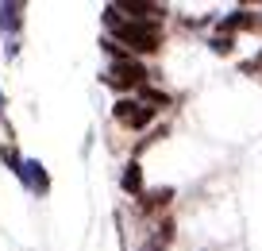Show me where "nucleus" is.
Instances as JSON below:
<instances>
[{
    "label": "nucleus",
    "mask_w": 262,
    "mask_h": 251,
    "mask_svg": "<svg viewBox=\"0 0 262 251\" xmlns=\"http://www.w3.org/2000/svg\"><path fill=\"white\" fill-rule=\"evenodd\" d=\"M104 24L108 31L116 35V43H127L131 50H158V39H162V31H158V24H139V20H123L120 8L116 4H108L104 8Z\"/></svg>",
    "instance_id": "f257e3e1"
},
{
    "label": "nucleus",
    "mask_w": 262,
    "mask_h": 251,
    "mask_svg": "<svg viewBox=\"0 0 262 251\" xmlns=\"http://www.w3.org/2000/svg\"><path fill=\"white\" fill-rule=\"evenodd\" d=\"M104 81H108V85H116V89H135V85H143V81H147V70H143V66L127 54V58H120V62L108 66Z\"/></svg>",
    "instance_id": "f03ea898"
},
{
    "label": "nucleus",
    "mask_w": 262,
    "mask_h": 251,
    "mask_svg": "<svg viewBox=\"0 0 262 251\" xmlns=\"http://www.w3.org/2000/svg\"><path fill=\"white\" fill-rule=\"evenodd\" d=\"M116 120L123 124V128H143V124H150V108L143 105V101H135V97H123V101H116Z\"/></svg>",
    "instance_id": "7ed1b4c3"
},
{
    "label": "nucleus",
    "mask_w": 262,
    "mask_h": 251,
    "mask_svg": "<svg viewBox=\"0 0 262 251\" xmlns=\"http://www.w3.org/2000/svg\"><path fill=\"white\" fill-rule=\"evenodd\" d=\"M19 178L27 182V189H31V194H47V189H50L47 170H42V162H35V159L24 162V174H19Z\"/></svg>",
    "instance_id": "20e7f679"
},
{
    "label": "nucleus",
    "mask_w": 262,
    "mask_h": 251,
    "mask_svg": "<svg viewBox=\"0 0 262 251\" xmlns=\"http://www.w3.org/2000/svg\"><path fill=\"white\" fill-rule=\"evenodd\" d=\"M116 8H123V12H135V20L139 24H158V20L166 16L158 4H139V0H123V4H116Z\"/></svg>",
    "instance_id": "39448f33"
},
{
    "label": "nucleus",
    "mask_w": 262,
    "mask_h": 251,
    "mask_svg": "<svg viewBox=\"0 0 262 251\" xmlns=\"http://www.w3.org/2000/svg\"><path fill=\"white\" fill-rule=\"evenodd\" d=\"M19 16H24V4H0V27L16 35L19 31Z\"/></svg>",
    "instance_id": "423d86ee"
},
{
    "label": "nucleus",
    "mask_w": 262,
    "mask_h": 251,
    "mask_svg": "<svg viewBox=\"0 0 262 251\" xmlns=\"http://www.w3.org/2000/svg\"><path fill=\"white\" fill-rule=\"evenodd\" d=\"M123 189H127V194H143V170H139V162H127V166H123Z\"/></svg>",
    "instance_id": "0eeeda50"
},
{
    "label": "nucleus",
    "mask_w": 262,
    "mask_h": 251,
    "mask_svg": "<svg viewBox=\"0 0 262 251\" xmlns=\"http://www.w3.org/2000/svg\"><path fill=\"white\" fill-rule=\"evenodd\" d=\"M143 105H147L150 108V112H155V108H166V105H170V101H166V93H158V89H143Z\"/></svg>",
    "instance_id": "6e6552de"
},
{
    "label": "nucleus",
    "mask_w": 262,
    "mask_h": 251,
    "mask_svg": "<svg viewBox=\"0 0 262 251\" xmlns=\"http://www.w3.org/2000/svg\"><path fill=\"white\" fill-rule=\"evenodd\" d=\"M0 155H4V162L12 166V174H24V159L16 155V147H8V143H4V147H0Z\"/></svg>",
    "instance_id": "1a4fd4ad"
},
{
    "label": "nucleus",
    "mask_w": 262,
    "mask_h": 251,
    "mask_svg": "<svg viewBox=\"0 0 262 251\" xmlns=\"http://www.w3.org/2000/svg\"><path fill=\"white\" fill-rule=\"evenodd\" d=\"M170 197H173V189H155V194H147L143 205H147V209H158V205H166Z\"/></svg>",
    "instance_id": "9d476101"
},
{
    "label": "nucleus",
    "mask_w": 262,
    "mask_h": 251,
    "mask_svg": "<svg viewBox=\"0 0 262 251\" xmlns=\"http://www.w3.org/2000/svg\"><path fill=\"white\" fill-rule=\"evenodd\" d=\"M231 47H235V39H231V35H216V39H212V50H216V54H228Z\"/></svg>",
    "instance_id": "9b49d317"
},
{
    "label": "nucleus",
    "mask_w": 262,
    "mask_h": 251,
    "mask_svg": "<svg viewBox=\"0 0 262 251\" xmlns=\"http://www.w3.org/2000/svg\"><path fill=\"white\" fill-rule=\"evenodd\" d=\"M0 108H4V93H0Z\"/></svg>",
    "instance_id": "f8f14e48"
},
{
    "label": "nucleus",
    "mask_w": 262,
    "mask_h": 251,
    "mask_svg": "<svg viewBox=\"0 0 262 251\" xmlns=\"http://www.w3.org/2000/svg\"><path fill=\"white\" fill-rule=\"evenodd\" d=\"M147 251H158V247H147Z\"/></svg>",
    "instance_id": "ddd939ff"
}]
</instances>
